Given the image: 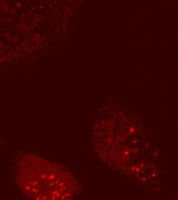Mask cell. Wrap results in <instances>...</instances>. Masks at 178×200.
I'll return each mask as SVG.
<instances>
[{
	"label": "cell",
	"mask_w": 178,
	"mask_h": 200,
	"mask_svg": "<svg viewBox=\"0 0 178 200\" xmlns=\"http://www.w3.org/2000/svg\"><path fill=\"white\" fill-rule=\"evenodd\" d=\"M16 179L26 195L37 199H64L73 193L72 178L48 160L33 155L22 159Z\"/></svg>",
	"instance_id": "6da1fadb"
}]
</instances>
